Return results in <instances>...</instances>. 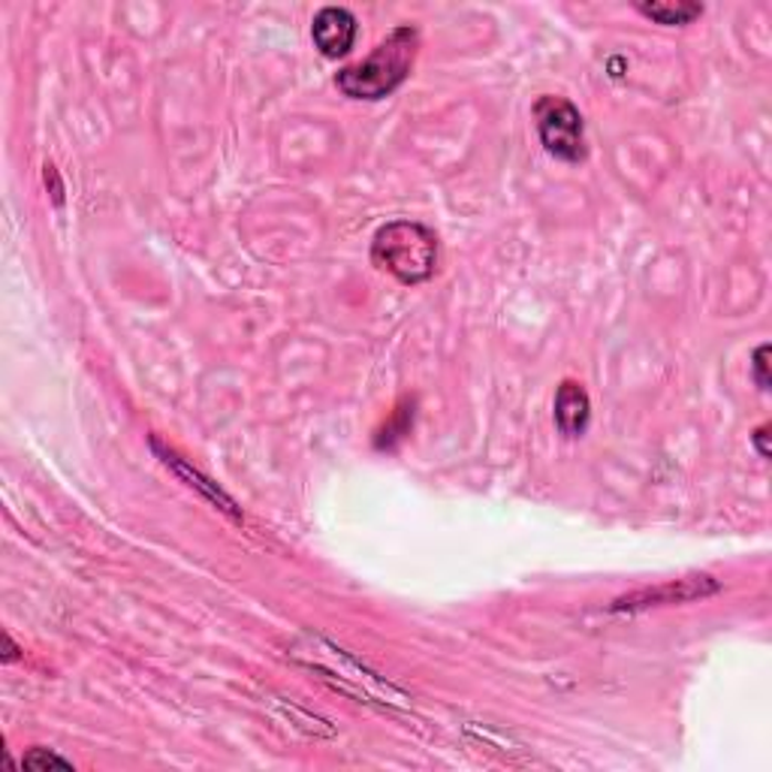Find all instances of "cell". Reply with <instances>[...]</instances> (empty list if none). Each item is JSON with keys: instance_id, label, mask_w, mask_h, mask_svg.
Wrapping results in <instances>:
<instances>
[{"instance_id": "6", "label": "cell", "mask_w": 772, "mask_h": 772, "mask_svg": "<svg viewBox=\"0 0 772 772\" xmlns=\"http://www.w3.org/2000/svg\"><path fill=\"white\" fill-rule=\"evenodd\" d=\"M588 419H592V401H588L583 384L564 380L555 393V426H559V431L564 438H580L588 429Z\"/></svg>"}, {"instance_id": "2", "label": "cell", "mask_w": 772, "mask_h": 772, "mask_svg": "<svg viewBox=\"0 0 772 772\" xmlns=\"http://www.w3.org/2000/svg\"><path fill=\"white\" fill-rule=\"evenodd\" d=\"M441 242L435 230L419 221H389L375 232L372 263L401 284H422L438 272Z\"/></svg>"}, {"instance_id": "1", "label": "cell", "mask_w": 772, "mask_h": 772, "mask_svg": "<svg viewBox=\"0 0 772 772\" xmlns=\"http://www.w3.org/2000/svg\"><path fill=\"white\" fill-rule=\"evenodd\" d=\"M419 31L414 24H398L377 43L372 55L354 66H344L335 76L344 97L351 100H384L410 76L417 58Z\"/></svg>"}, {"instance_id": "10", "label": "cell", "mask_w": 772, "mask_h": 772, "mask_svg": "<svg viewBox=\"0 0 772 772\" xmlns=\"http://www.w3.org/2000/svg\"><path fill=\"white\" fill-rule=\"evenodd\" d=\"M770 344H761L758 351H754V356H751V375H754V384L761 386L763 393L770 389L772 380H770Z\"/></svg>"}, {"instance_id": "9", "label": "cell", "mask_w": 772, "mask_h": 772, "mask_svg": "<svg viewBox=\"0 0 772 772\" xmlns=\"http://www.w3.org/2000/svg\"><path fill=\"white\" fill-rule=\"evenodd\" d=\"M22 766L24 770H73V763L66 761V758H61V754H55V751L49 749H31L28 754L22 758Z\"/></svg>"}, {"instance_id": "4", "label": "cell", "mask_w": 772, "mask_h": 772, "mask_svg": "<svg viewBox=\"0 0 772 772\" xmlns=\"http://www.w3.org/2000/svg\"><path fill=\"white\" fill-rule=\"evenodd\" d=\"M311 40L323 58H344L354 49L356 15L347 7H323L311 22Z\"/></svg>"}, {"instance_id": "8", "label": "cell", "mask_w": 772, "mask_h": 772, "mask_svg": "<svg viewBox=\"0 0 772 772\" xmlns=\"http://www.w3.org/2000/svg\"><path fill=\"white\" fill-rule=\"evenodd\" d=\"M637 10L651 19V22L667 24V28H679V24L695 22L703 15L700 3H688V0H676V3H637Z\"/></svg>"}, {"instance_id": "3", "label": "cell", "mask_w": 772, "mask_h": 772, "mask_svg": "<svg viewBox=\"0 0 772 772\" xmlns=\"http://www.w3.org/2000/svg\"><path fill=\"white\" fill-rule=\"evenodd\" d=\"M534 118H538V136H541L543 148L552 157H559L564 164L585 160V124L571 100L546 94L534 103Z\"/></svg>"}, {"instance_id": "12", "label": "cell", "mask_w": 772, "mask_h": 772, "mask_svg": "<svg viewBox=\"0 0 772 772\" xmlns=\"http://www.w3.org/2000/svg\"><path fill=\"white\" fill-rule=\"evenodd\" d=\"M12 658H15V646H12V640H10V637H7V655H3V661L10 664Z\"/></svg>"}, {"instance_id": "11", "label": "cell", "mask_w": 772, "mask_h": 772, "mask_svg": "<svg viewBox=\"0 0 772 772\" xmlns=\"http://www.w3.org/2000/svg\"><path fill=\"white\" fill-rule=\"evenodd\" d=\"M751 441H754V450H758L761 459H770V422L758 426V431L751 435Z\"/></svg>"}, {"instance_id": "7", "label": "cell", "mask_w": 772, "mask_h": 772, "mask_svg": "<svg viewBox=\"0 0 772 772\" xmlns=\"http://www.w3.org/2000/svg\"><path fill=\"white\" fill-rule=\"evenodd\" d=\"M152 447H155V450L160 452V459H164V462L169 465V468H173V471H176L178 477H185V480H190V486H197L199 492H202V495L209 498V501H215L218 508L227 510V513H232V517L239 519V510H236V504H232V498L223 495L221 489H218V486L211 483V480H206V477L199 474V471H194V468H190L188 462H181V459H178V456H176V452H173V450H164V447H160V441H157V438H152Z\"/></svg>"}, {"instance_id": "5", "label": "cell", "mask_w": 772, "mask_h": 772, "mask_svg": "<svg viewBox=\"0 0 772 772\" xmlns=\"http://www.w3.org/2000/svg\"><path fill=\"white\" fill-rule=\"evenodd\" d=\"M721 585L712 576H688L679 583L664 585V588H651V592H637V595L622 597L613 604V609H643L658 607V604H682V601H695V597L716 595Z\"/></svg>"}]
</instances>
